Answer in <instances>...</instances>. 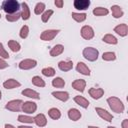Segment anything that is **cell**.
<instances>
[{
	"label": "cell",
	"instance_id": "obj_1",
	"mask_svg": "<svg viewBox=\"0 0 128 128\" xmlns=\"http://www.w3.org/2000/svg\"><path fill=\"white\" fill-rule=\"evenodd\" d=\"M21 5L17 0H5L1 4V8L6 14H13L19 11Z\"/></svg>",
	"mask_w": 128,
	"mask_h": 128
},
{
	"label": "cell",
	"instance_id": "obj_2",
	"mask_svg": "<svg viewBox=\"0 0 128 128\" xmlns=\"http://www.w3.org/2000/svg\"><path fill=\"white\" fill-rule=\"evenodd\" d=\"M107 103L110 107V109L115 112V113H118V114H121L122 112H124V109H125V106L123 104V102L118 98V97H115V96H111L107 99Z\"/></svg>",
	"mask_w": 128,
	"mask_h": 128
},
{
	"label": "cell",
	"instance_id": "obj_3",
	"mask_svg": "<svg viewBox=\"0 0 128 128\" xmlns=\"http://www.w3.org/2000/svg\"><path fill=\"white\" fill-rule=\"evenodd\" d=\"M83 57L88 60V61H91V62H94L98 59V56H99V51L94 48V47H86L83 49Z\"/></svg>",
	"mask_w": 128,
	"mask_h": 128
},
{
	"label": "cell",
	"instance_id": "obj_4",
	"mask_svg": "<svg viewBox=\"0 0 128 128\" xmlns=\"http://www.w3.org/2000/svg\"><path fill=\"white\" fill-rule=\"evenodd\" d=\"M22 104H23V101L21 99L10 100L6 103L5 109H7L9 111H12V112H18L22 109Z\"/></svg>",
	"mask_w": 128,
	"mask_h": 128
},
{
	"label": "cell",
	"instance_id": "obj_5",
	"mask_svg": "<svg viewBox=\"0 0 128 128\" xmlns=\"http://www.w3.org/2000/svg\"><path fill=\"white\" fill-rule=\"evenodd\" d=\"M59 32H60L59 29H47V30H44L40 34V39L43 40V41H51L58 35Z\"/></svg>",
	"mask_w": 128,
	"mask_h": 128
},
{
	"label": "cell",
	"instance_id": "obj_6",
	"mask_svg": "<svg viewBox=\"0 0 128 128\" xmlns=\"http://www.w3.org/2000/svg\"><path fill=\"white\" fill-rule=\"evenodd\" d=\"M37 65V61L35 59H30V58H27V59H24L22 60L19 64H18V67L19 69L21 70H30L32 68H35Z\"/></svg>",
	"mask_w": 128,
	"mask_h": 128
},
{
	"label": "cell",
	"instance_id": "obj_7",
	"mask_svg": "<svg viewBox=\"0 0 128 128\" xmlns=\"http://www.w3.org/2000/svg\"><path fill=\"white\" fill-rule=\"evenodd\" d=\"M21 110L27 114H33L37 110V104L35 102H32V101H25L22 104Z\"/></svg>",
	"mask_w": 128,
	"mask_h": 128
},
{
	"label": "cell",
	"instance_id": "obj_8",
	"mask_svg": "<svg viewBox=\"0 0 128 128\" xmlns=\"http://www.w3.org/2000/svg\"><path fill=\"white\" fill-rule=\"evenodd\" d=\"M95 111L96 113L98 114V116L100 118H102L103 120L107 121V122H111L113 120V115L111 113H109L107 110H105L104 108H101V107H96L95 108Z\"/></svg>",
	"mask_w": 128,
	"mask_h": 128
},
{
	"label": "cell",
	"instance_id": "obj_9",
	"mask_svg": "<svg viewBox=\"0 0 128 128\" xmlns=\"http://www.w3.org/2000/svg\"><path fill=\"white\" fill-rule=\"evenodd\" d=\"M81 36L82 38H84L85 40H90L94 37V30L91 26L89 25H84L81 28Z\"/></svg>",
	"mask_w": 128,
	"mask_h": 128
},
{
	"label": "cell",
	"instance_id": "obj_10",
	"mask_svg": "<svg viewBox=\"0 0 128 128\" xmlns=\"http://www.w3.org/2000/svg\"><path fill=\"white\" fill-rule=\"evenodd\" d=\"M90 0H75L73 2L74 8H76L77 10H86L90 6Z\"/></svg>",
	"mask_w": 128,
	"mask_h": 128
},
{
	"label": "cell",
	"instance_id": "obj_11",
	"mask_svg": "<svg viewBox=\"0 0 128 128\" xmlns=\"http://www.w3.org/2000/svg\"><path fill=\"white\" fill-rule=\"evenodd\" d=\"M20 86H21V83L19 81H17L16 79H14V78L7 79L3 82V87L5 89H14V88H17V87H20Z\"/></svg>",
	"mask_w": 128,
	"mask_h": 128
},
{
	"label": "cell",
	"instance_id": "obj_12",
	"mask_svg": "<svg viewBox=\"0 0 128 128\" xmlns=\"http://www.w3.org/2000/svg\"><path fill=\"white\" fill-rule=\"evenodd\" d=\"M114 32H116L121 37H125L128 34V26L125 23H121L114 27Z\"/></svg>",
	"mask_w": 128,
	"mask_h": 128
},
{
	"label": "cell",
	"instance_id": "obj_13",
	"mask_svg": "<svg viewBox=\"0 0 128 128\" xmlns=\"http://www.w3.org/2000/svg\"><path fill=\"white\" fill-rule=\"evenodd\" d=\"M88 92H89V95L95 100L100 99L104 95V89H102V88H94V87H92V88L89 89Z\"/></svg>",
	"mask_w": 128,
	"mask_h": 128
},
{
	"label": "cell",
	"instance_id": "obj_14",
	"mask_svg": "<svg viewBox=\"0 0 128 128\" xmlns=\"http://www.w3.org/2000/svg\"><path fill=\"white\" fill-rule=\"evenodd\" d=\"M76 70H77V72H79L82 75H85V76H89L90 75V69L84 62L79 61L77 63V65H76Z\"/></svg>",
	"mask_w": 128,
	"mask_h": 128
},
{
	"label": "cell",
	"instance_id": "obj_15",
	"mask_svg": "<svg viewBox=\"0 0 128 128\" xmlns=\"http://www.w3.org/2000/svg\"><path fill=\"white\" fill-rule=\"evenodd\" d=\"M72 87L79 92H83L86 87V81L84 79H76L72 82Z\"/></svg>",
	"mask_w": 128,
	"mask_h": 128
},
{
	"label": "cell",
	"instance_id": "obj_16",
	"mask_svg": "<svg viewBox=\"0 0 128 128\" xmlns=\"http://www.w3.org/2000/svg\"><path fill=\"white\" fill-rule=\"evenodd\" d=\"M33 119H34V123H35L38 127H44V126H46V124H47V118H46V116H45L44 114H42V113L37 114Z\"/></svg>",
	"mask_w": 128,
	"mask_h": 128
},
{
	"label": "cell",
	"instance_id": "obj_17",
	"mask_svg": "<svg viewBox=\"0 0 128 128\" xmlns=\"http://www.w3.org/2000/svg\"><path fill=\"white\" fill-rule=\"evenodd\" d=\"M21 94L23 96H26L28 98H32V99H40V95L37 91L33 90V89H30V88H26L24 90H22Z\"/></svg>",
	"mask_w": 128,
	"mask_h": 128
},
{
	"label": "cell",
	"instance_id": "obj_18",
	"mask_svg": "<svg viewBox=\"0 0 128 128\" xmlns=\"http://www.w3.org/2000/svg\"><path fill=\"white\" fill-rule=\"evenodd\" d=\"M52 96H54L56 99H58L60 101H63V102H66L70 97L69 93L66 92V91H53Z\"/></svg>",
	"mask_w": 128,
	"mask_h": 128
},
{
	"label": "cell",
	"instance_id": "obj_19",
	"mask_svg": "<svg viewBox=\"0 0 128 128\" xmlns=\"http://www.w3.org/2000/svg\"><path fill=\"white\" fill-rule=\"evenodd\" d=\"M21 18L23 20H28L30 18V9L26 2H22L21 4Z\"/></svg>",
	"mask_w": 128,
	"mask_h": 128
},
{
	"label": "cell",
	"instance_id": "obj_20",
	"mask_svg": "<svg viewBox=\"0 0 128 128\" xmlns=\"http://www.w3.org/2000/svg\"><path fill=\"white\" fill-rule=\"evenodd\" d=\"M81 112L76 108H71L68 110V117L72 121H78L81 118Z\"/></svg>",
	"mask_w": 128,
	"mask_h": 128
},
{
	"label": "cell",
	"instance_id": "obj_21",
	"mask_svg": "<svg viewBox=\"0 0 128 128\" xmlns=\"http://www.w3.org/2000/svg\"><path fill=\"white\" fill-rule=\"evenodd\" d=\"M58 68L63 71V72H67L70 71L73 68V62L72 61H59L58 63Z\"/></svg>",
	"mask_w": 128,
	"mask_h": 128
},
{
	"label": "cell",
	"instance_id": "obj_22",
	"mask_svg": "<svg viewBox=\"0 0 128 128\" xmlns=\"http://www.w3.org/2000/svg\"><path fill=\"white\" fill-rule=\"evenodd\" d=\"M64 51V46L62 44H56L55 46H53L50 50V56L52 57H56V56H59L63 53Z\"/></svg>",
	"mask_w": 128,
	"mask_h": 128
},
{
	"label": "cell",
	"instance_id": "obj_23",
	"mask_svg": "<svg viewBox=\"0 0 128 128\" xmlns=\"http://www.w3.org/2000/svg\"><path fill=\"white\" fill-rule=\"evenodd\" d=\"M111 12H112V16L115 18V19H118V18H121L124 14L122 8L119 6V5H112L111 6Z\"/></svg>",
	"mask_w": 128,
	"mask_h": 128
},
{
	"label": "cell",
	"instance_id": "obj_24",
	"mask_svg": "<svg viewBox=\"0 0 128 128\" xmlns=\"http://www.w3.org/2000/svg\"><path fill=\"white\" fill-rule=\"evenodd\" d=\"M74 101H75L76 104H78L79 106H81L84 109L88 108L89 107V104H90L89 101L85 97H83V96H75L74 97Z\"/></svg>",
	"mask_w": 128,
	"mask_h": 128
},
{
	"label": "cell",
	"instance_id": "obj_25",
	"mask_svg": "<svg viewBox=\"0 0 128 128\" xmlns=\"http://www.w3.org/2000/svg\"><path fill=\"white\" fill-rule=\"evenodd\" d=\"M48 115H49V117H50L51 119H53V120H58V119L61 117V112H60V110H59L58 108L53 107V108H50V109L48 110Z\"/></svg>",
	"mask_w": 128,
	"mask_h": 128
},
{
	"label": "cell",
	"instance_id": "obj_26",
	"mask_svg": "<svg viewBox=\"0 0 128 128\" xmlns=\"http://www.w3.org/2000/svg\"><path fill=\"white\" fill-rule=\"evenodd\" d=\"M102 40H103V42H105L107 44H112V45H116L118 43L117 38L114 35H112V34H105L103 36Z\"/></svg>",
	"mask_w": 128,
	"mask_h": 128
},
{
	"label": "cell",
	"instance_id": "obj_27",
	"mask_svg": "<svg viewBox=\"0 0 128 128\" xmlns=\"http://www.w3.org/2000/svg\"><path fill=\"white\" fill-rule=\"evenodd\" d=\"M71 16H72V18H73L76 22L81 23V22H83V21H85V20H86L87 14H86V13H77V12H72Z\"/></svg>",
	"mask_w": 128,
	"mask_h": 128
},
{
	"label": "cell",
	"instance_id": "obj_28",
	"mask_svg": "<svg viewBox=\"0 0 128 128\" xmlns=\"http://www.w3.org/2000/svg\"><path fill=\"white\" fill-rule=\"evenodd\" d=\"M8 47L13 52H19L21 49V45L16 40H9L8 41Z\"/></svg>",
	"mask_w": 128,
	"mask_h": 128
},
{
	"label": "cell",
	"instance_id": "obj_29",
	"mask_svg": "<svg viewBox=\"0 0 128 128\" xmlns=\"http://www.w3.org/2000/svg\"><path fill=\"white\" fill-rule=\"evenodd\" d=\"M31 81H32V84L34 86H36V87H45V85H46L45 81L40 76H34V77H32V80Z\"/></svg>",
	"mask_w": 128,
	"mask_h": 128
},
{
	"label": "cell",
	"instance_id": "obj_30",
	"mask_svg": "<svg viewBox=\"0 0 128 128\" xmlns=\"http://www.w3.org/2000/svg\"><path fill=\"white\" fill-rule=\"evenodd\" d=\"M92 12L95 16H104V15H107L109 13V10L107 8H104V7H96L93 9Z\"/></svg>",
	"mask_w": 128,
	"mask_h": 128
},
{
	"label": "cell",
	"instance_id": "obj_31",
	"mask_svg": "<svg viewBox=\"0 0 128 128\" xmlns=\"http://www.w3.org/2000/svg\"><path fill=\"white\" fill-rule=\"evenodd\" d=\"M52 86L55 88H63L65 86V81L61 77H56L52 80Z\"/></svg>",
	"mask_w": 128,
	"mask_h": 128
},
{
	"label": "cell",
	"instance_id": "obj_32",
	"mask_svg": "<svg viewBox=\"0 0 128 128\" xmlns=\"http://www.w3.org/2000/svg\"><path fill=\"white\" fill-rule=\"evenodd\" d=\"M6 20L9 22H16L21 18V12H16L13 14H6Z\"/></svg>",
	"mask_w": 128,
	"mask_h": 128
},
{
	"label": "cell",
	"instance_id": "obj_33",
	"mask_svg": "<svg viewBox=\"0 0 128 128\" xmlns=\"http://www.w3.org/2000/svg\"><path fill=\"white\" fill-rule=\"evenodd\" d=\"M102 59L105 61H114L116 59V54L114 52H111V51L104 52L102 54Z\"/></svg>",
	"mask_w": 128,
	"mask_h": 128
},
{
	"label": "cell",
	"instance_id": "obj_34",
	"mask_svg": "<svg viewBox=\"0 0 128 128\" xmlns=\"http://www.w3.org/2000/svg\"><path fill=\"white\" fill-rule=\"evenodd\" d=\"M44 11H45V3H43V2H38V3L35 5L34 13H35L36 15H40V14H42Z\"/></svg>",
	"mask_w": 128,
	"mask_h": 128
},
{
	"label": "cell",
	"instance_id": "obj_35",
	"mask_svg": "<svg viewBox=\"0 0 128 128\" xmlns=\"http://www.w3.org/2000/svg\"><path fill=\"white\" fill-rule=\"evenodd\" d=\"M18 121L21 123H27V124H31L34 122L33 117L28 116V115H19L18 116Z\"/></svg>",
	"mask_w": 128,
	"mask_h": 128
},
{
	"label": "cell",
	"instance_id": "obj_36",
	"mask_svg": "<svg viewBox=\"0 0 128 128\" xmlns=\"http://www.w3.org/2000/svg\"><path fill=\"white\" fill-rule=\"evenodd\" d=\"M41 72H42V74H43L44 76H46V77H52V76H54L55 73H56L55 69L52 68V67H45V68L42 69Z\"/></svg>",
	"mask_w": 128,
	"mask_h": 128
},
{
	"label": "cell",
	"instance_id": "obj_37",
	"mask_svg": "<svg viewBox=\"0 0 128 128\" xmlns=\"http://www.w3.org/2000/svg\"><path fill=\"white\" fill-rule=\"evenodd\" d=\"M52 14H53V10H51V9L44 11V12L42 13V16H41V20H42V22H44V23L48 22V20H49L50 17L52 16Z\"/></svg>",
	"mask_w": 128,
	"mask_h": 128
},
{
	"label": "cell",
	"instance_id": "obj_38",
	"mask_svg": "<svg viewBox=\"0 0 128 128\" xmlns=\"http://www.w3.org/2000/svg\"><path fill=\"white\" fill-rule=\"evenodd\" d=\"M28 34H29V27L27 25H23L20 29V32H19V36L22 38V39H25L28 37Z\"/></svg>",
	"mask_w": 128,
	"mask_h": 128
},
{
	"label": "cell",
	"instance_id": "obj_39",
	"mask_svg": "<svg viewBox=\"0 0 128 128\" xmlns=\"http://www.w3.org/2000/svg\"><path fill=\"white\" fill-rule=\"evenodd\" d=\"M9 57H10L9 56V53L5 50L3 44L0 42V58H2V59H8Z\"/></svg>",
	"mask_w": 128,
	"mask_h": 128
},
{
	"label": "cell",
	"instance_id": "obj_40",
	"mask_svg": "<svg viewBox=\"0 0 128 128\" xmlns=\"http://www.w3.org/2000/svg\"><path fill=\"white\" fill-rule=\"evenodd\" d=\"M8 66H9V64L5 61V59L0 58V70H3V69H5V68H7Z\"/></svg>",
	"mask_w": 128,
	"mask_h": 128
},
{
	"label": "cell",
	"instance_id": "obj_41",
	"mask_svg": "<svg viewBox=\"0 0 128 128\" xmlns=\"http://www.w3.org/2000/svg\"><path fill=\"white\" fill-rule=\"evenodd\" d=\"M54 4H55L56 7L62 8L63 5H64V2H63V0H55V1H54Z\"/></svg>",
	"mask_w": 128,
	"mask_h": 128
},
{
	"label": "cell",
	"instance_id": "obj_42",
	"mask_svg": "<svg viewBox=\"0 0 128 128\" xmlns=\"http://www.w3.org/2000/svg\"><path fill=\"white\" fill-rule=\"evenodd\" d=\"M121 125H122V128H128V119H124Z\"/></svg>",
	"mask_w": 128,
	"mask_h": 128
},
{
	"label": "cell",
	"instance_id": "obj_43",
	"mask_svg": "<svg viewBox=\"0 0 128 128\" xmlns=\"http://www.w3.org/2000/svg\"><path fill=\"white\" fill-rule=\"evenodd\" d=\"M5 128H16L15 126H13L12 124H5V126H4Z\"/></svg>",
	"mask_w": 128,
	"mask_h": 128
},
{
	"label": "cell",
	"instance_id": "obj_44",
	"mask_svg": "<svg viewBox=\"0 0 128 128\" xmlns=\"http://www.w3.org/2000/svg\"><path fill=\"white\" fill-rule=\"evenodd\" d=\"M17 128H33L32 126H25V125H21V126H18Z\"/></svg>",
	"mask_w": 128,
	"mask_h": 128
},
{
	"label": "cell",
	"instance_id": "obj_45",
	"mask_svg": "<svg viewBox=\"0 0 128 128\" xmlns=\"http://www.w3.org/2000/svg\"><path fill=\"white\" fill-rule=\"evenodd\" d=\"M88 128H99V127H97V126H88Z\"/></svg>",
	"mask_w": 128,
	"mask_h": 128
},
{
	"label": "cell",
	"instance_id": "obj_46",
	"mask_svg": "<svg viewBox=\"0 0 128 128\" xmlns=\"http://www.w3.org/2000/svg\"><path fill=\"white\" fill-rule=\"evenodd\" d=\"M1 98H2V92L0 91V100H1Z\"/></svg>",
	"mask_w": 128,
	"mask_h": 128
},
{
	"label": "cell",
	"instance_id": "obj_47",
	"mask_svg": "<svg viewBox=\"0 0 128 128\" xmlns=\"http://www.w3.org/2000/svg\"><path fill=\"white\" fill-rule=\"evenodd\" d=\"M107 128H116V127H114V126H108Z\"/></svg>",
	"mask_w": 128,
	"mask_h": 128
},
{
	"label": "cell",
	"instance_id": "obj_48",
	"mask_svg": "<svg viewBox=\"0 0 128 128\" xmlns=\"http://www.w3.org/2000/svg\"><path fill=\"white\" fill-rule=\"evenodd\" d=\"M0 18H1V14H0Z\"/></svg>",
	"mask_w": 128,
	"mask_h": 128
}]
</instances>
